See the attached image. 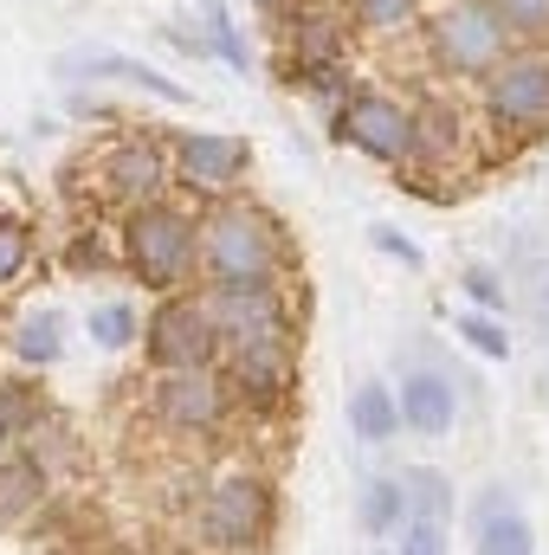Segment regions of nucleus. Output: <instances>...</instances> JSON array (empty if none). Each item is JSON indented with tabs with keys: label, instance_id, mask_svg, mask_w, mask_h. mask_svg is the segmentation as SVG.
<instances>
[{
	"label": "nucleus",
	"instance_id": "nucleus-9",
	"mask_svg": "<svg viewBox=\"0 0 549 555\" xmlns=\"http://www.w3.org/2000/svg\"><path fill=\"white\" fill-rule=\"evenodd\" d=\"M220 382L233 395V408L272 420L291 408L297 395V343H246V349H227L220 356Z\"/></svg>",
	"mask_w": 549,
	"mask_h": 555
},
{
	"label": "nucleus",
	"instance_id": "nucleus-10",
	"mask_svg": "<svg viewBox=\"0 0 549 555\" xmlns=\"http://www.w3.org/2000/svg\"><path fill=\"white\" fill-rule=\"evenodd\" d=\"M485 117H491L498 130H524V137L549 130V52L518 46V52L485 78Z\"/></svg>",
	"mask_w": 549,
	"mask_h": 555
},
{
	"label": "nucleus",
	"instance_id": "nucleus-26",
	"mask_svg": "<svg viewBox=\"0 0 549 555\" xmlns=\"http://www.w3.org/2000/svg\"><path fill=\"white\" fill-rule=\"evenodd\" d=\"M446 330H452L472 356H485V362H511V349H518V343H511V330H505V317L472 310V304H465V310H452V323H446Z\"/></svg>",
	"mask_w": 549,
	"mask_h": 555
},
{
	"label": "nucleus",
	"instance_id": "nucleus-12",
	"mask_svg": "<svg viewBox=\"0 0 549 555\" xmlns=\"http://www.w3.org/2000/svg\"><path fill=\"white\" fill-rule=\"evenodd\" d=\"M207 310H214V330L227 349H246V343H297V317H291V297L284 291H201Z\"/></svg>",
	"mask_w": 549,
	"mask_h": 555
},
{
	"label": "nucleus",
	"instance_id": "nucleus-13",
	"mask_svg": "<svg viewBox=\"0 0 549 555\" xmlns=\"http://www.w3.org/2000/svg\"><path fill=\"white\" fill-rule=\"evenodd\" d=\"M395 408H401V433H413V439H446L459 426V375L446 362H401Z\"/></svg>",
	"mask_w": 549,
	"mask_h": 555
},
{
	"label": "nucleus",
	"instance_id": "nucleus-5",
	"mask_svg": "<svg viewBox=\"0 0 549 555\" xmlns=\"http://www.w3.org/2000/svg\"><path fill=\"white\" fill-rule=\"evenodd\" d=\"M142 356L155 375L168 369H220L227 343L214 330V310L201 291H175V297H155V310L142 317Z\"/></svg>",
	"mask_w": 549,
	"mask_h": 555
},
{
	"label": "nucleus",
	"instance_id": "nucleus-21",
	"mask_svg": "<svg viewBox=\"0 0 549 555\" xmlns=\"http://www.w3.org/2000/svg\"><path fill=\"white\" fill-rule=\"evenodd\" d=\"M349 433L362 439V446H388V439H401V408H395V382H356V395H349Z\"/></svg>",
	"mask_w": 549,
	"mask_h": 555
},
{
	"label": "nucleus",
	"instance_id": "nucleus-23",
	"mask_svg": "<svg viewBox=\"0 0 549 555\" xmlns=\"http://www.w3.org/2000/svg\"><path fill=\"white\" fill-rule=\"evenodd\" d=\"M201 33H207V52H214L227 72L253 78V46H246V33H240V20H233L227 0H201Z\"/></svg>",
	"mask_w": 549,
	"mask_h": 555
},
{
	"label": "nucleus",
	"instance_id": "nucleus-19",
	"mask_svg": "<svg viewBox=\"0 0 549 555\" xmlns=\"http://www.w3.org/2000/svg\"><path fill=\"white\" fill-rule=\"evenodd\" d=\"M356 524L375 537V543H395L401 524H408V485L401 472H369L362 491H356Z\"/></svg>",
	"mask_w": 549,
	"mask_h": 555
},
{
	"label": "nucleus",
	"instance_id": "nucleus-27",
	"mask_svg": "<svg viewBox=\"0 0 549 555\" xmlns=\"http://www.w3.org/2000/svg\"><path fill=\"white\" fill-rule=\"evenodd\" d=\"M284 78L297 85V91H310V98H323L330 111L349 98V65L343 59H291L284 65Z\"/></svg>",
	"mask_w": 549,
	"mask_h": 555
},
{
	"label": "nucleus",
	"instance_id": "nucleus-25",
	"mask_svg": "<svg viewBox=\"0 0 549 555\" xmlns=\"http://www.w3.org/2000/svg\"><path fill=\"white\" fill-rule=\"evenodd\" d=\"M33 259H39V233H33V220L13 214V207H0V291L26 284Z\"/></svg>",
	"mask_w": 549,
	"mask_h": 555
},
{
	"label": "nucleus",
	"instance_id": "nucleus-36",
	"mask_svg": "<svg viewBox=\"0 0 549 555\" xmlns=\"http://www.w3.org/2000/svg\"><path fill=\"white\" fill-rule=\"evenodd\" d=\"M537 304H544V317H549V272H544V284H537Z\"/></svg>",
	"mask_w": 549,
	"mask_h": 555
},
{
	"label": "nucleus",
	"instance_id": "nucleus-31",
	"mask_svg": "<svg viewBox=\"0 0 549 555\" xmlns=\"http://www.w3.org/2000/svg\"><path fill=\"white\" fill-rule=\"evenodd\" d=\"M369 246L382 253V259H395V266H408V272H426V253L413 246L408 233L395 227V220H369Z\"/></svg>",
	"mask_w": 549,
	"mask_h": 555
},
{
	"label": "nucleus",
	"instance_id": "nucleus-28",
	"mask_svg": "<svg viewBox=\"0 0 549 555\" xmlns=\"http://www.w3.org/2000/svg\"><path fill=\"white\" fill-rule=\"evenodd\" d=\"M291 59H349V39H343V20L336 13H310L291 39Z\"/></svg>",
	"mask_w": 549,
	"mask_h": 555
},
{
	"label": "nucleus",
	"instance_id": "nucleus-33",
	"mask_svg": "<svg viewBox=\"0 0 549 555\" xmlns=\"http://www.w3.org/2000/svg\"><path fill=\"white\" fill-rule=\"evenodd\" d=\"M452 524H426V517H408L401 524V537H395V555H446L452 550V537H446Z\"/></svg>",
	"mask_w": 549,
	"mask_h": 555
},
{
	"label": "nucleus",
	"instance_id": "nucleus-30",
	"mask_svg": "<svg viewBox=\"0 0 549 555\" xmlns=\"http://www.w3.org/2000/svg\"><path fill=\"white\" fill-rule=\"evenodd\" d=\"M420 13H426V0H349V20L369 33H408V26H420Z\"/></svg>",
	"mask_w": 549,
	"mask_h": 555
},
{
	"label": "nucleus",
	"instance_id": "nucleus-37",
	"mask_svg": "<svg viewBox=\"0 0 549 555\" xmlns=\"http://www.w3.org/2000/svg\"><path fill=\"white\" fill-rule=\"evenodd\" d=\"M7 452H13V439H7V433H0V459H7Z\"/></svg>",
	"mask_w": 549,
	"mask_h": 555
},
{
	"label": "nucleus",
	"instance_id": "nucleus-24",
	"mask_svg": "<svg viewBox=\"0 0 549 555\" xmlns=\"http://www.w3.org/2000/svg\"><path fill=\"white\" fill-rule=\"evenodd\" d=\"M401 485H408V517H426V524H452L459 517V491H452V478L439 465H408Z\"/></svg>",
	"mask_w": 549,
	"mask_h": 555
},
{
	"label": "nucleus",
	"instance_id": "nucleus-20",
	"mask_svg": "<svg viewBox=\"0 0 549 555\" xmlns=\"http://www.w3.org/2000/svg\"><path fill=\"white\" fill-rule=\"evenodd\" d=\"M459 142H465V117L452 104H439V98L413 104V168H446L459 155Z\"/></svg>",
	"mask_w": 549,
	"mask_h": 555
},
{
	"label": "nucleus",
	"instance_id": "nucleus-3",
	"mask_svg": "<svg viewBox=\"0 0 549 555\" xmlns=\"http://www.w3.org/2000/svg\"><path fill=\"white\" fill-rule=\"evenodd\" d=\"M278 530V485L253 465H233L220 472L207 491H201V511H194V537L207 555H259Z\"/></svg>",
	"mask_w": 549,
	"mask_h": 555
},
{
	"label": "nucleus",
	"instance_id": "nucleus-6",
	"mask_svg": "<svg viewBox=\"0 0 549 555\" xmlns=\"http://www.w3.org/2000/svg\"><path fill=\"white\" fill-rule=\"evenodd\" d=\"M330 137L382 168H413V104L375 85H349V98L330 111Z\"/></svg>",
	"mask_w": 549,
	"mask_h": 555
},
{
	"label": "nucleus",
	"instance_id": "nucleus-2",
	"mask_svg": "<svg viewBox=\"0 0 549 555\" xmlns=\"http://www.w3.org/2000/svg\"><path fill=\"white\" fill-rule=\"evenodd\" d=\"M117 266L137 278L149 297H175L201 284V214L181 201H142L117 220Z\"/></svg>",
	"mask_w": 549,
	"mask_h": 555
},
{
	"label": "nucleus",
	"instance_id": "nucleus-17",
	"mask_svg": "<svg viewBox=\"0 0 549 555\" xmlns=\"http://www.w3.org/2000/svg\"><path fill=\"white\" fill-rule=\"evenodd\" d=\"M46 498H52V465L39 459V446H13L0 459V524H26Z\"/></svg>",
	"mask_w": 549,
	"mask_h": 555
},
{
	"label": "nucleus",
	"instance_id": "nucleus-8",
	"mask_svg": "<svg viewBox=\"0 0 549 555\" xmlns=\"http://www.w3.org/2000/svg\"><path fill=\"white\" fill-rule=\"evenodd\" d=\"M149 414L162 433H181V439H207L233 420V395L220 382V369H168L155 375L149 388Z\"/></svg>",
	"mask_w": 549,
	"mask_h": 555
},
{
	"label": "nucleus",
	"instance_id": "nucleus-7",
	"mask_svg": "<svg viewBox=\"0 0 549 555\" xmlns=\"http://www.w3.org/2000/svg\"><path fill=\"white\" fill-rule=\"evenodd\" d=\"M168 168H175V181H181L188 194L227 201V194H240L246 175H253V142L227 137V130H175Z\"/></svg>",
	"mask_w": 549,
	"mask_h": 555
},
{
	"label": "nucleus",
	"instance_id": "nucleus-1",
	"mask_svg": "<svg viewBox=\"0 0 549 555\" xmlns=\"http://www.w3.org/2000/svg\"><path fill=\"white\" fill-rule=\"evenodd\" d=\"M291 246L259 201L227 194L201 214V291H284Z\"/></svg>",
	"mask_w": 549,
	"mask_h": 555
},
{
	"label": "nucleus",
	"instance_id": "nucleus-39",
	"mask_svg": "<svg viewBox=\"0 0 549 555\" xmlns=\"http://www.w3.org/2000/svg\"><path fill=\"white\" fill-rule=\"evenodd\" d=\"M0 349H7V330H0Z\"/></svg>",
	"mask_w": 549,
	"mask_h": 555
},
{
	"label": "nucleus",
	"instance_id": "nucleus-34",
	"mask_svg": "<svg viewBox=\"0 0 549 555\" xmlns=\"http://www.w3.org/2000/svg\"><path fill=\"white\" fill-rule=\"evenodd\" d=\"M65 266H72V272H111V266H117V253H104L98 227H85V233L65 246Z\"/></svg>",
	"mask_w": 549,
	"mask_h": 555
},
{
	"label": "nucleus",
	"instance_id": "nucleus-29",
	"mask_svg": "<svg viewBox=\"0 0 549 555\" xmlns=\"http://www.w3.org/2000/svg\"><path fill=\"white\" fill-rule=\"evenodd\" d=\"M459 297L472 304V310H491V317H505V304H511V284L498 266H485V259H472V266H459Z\"/></svg>",
	"mask_w": 549,
	"mask_h": 555
},
{
	"label": "nucleus",
	"instance_id": "nucleus-16",
	"mask_svg": "<svg viewBox=\"0 0 549 555\" xmlns=\"http://www.w3.org/2000/svg\"><path fill=\"white\" fill-rule=\"evenodd\" d=\"M7 349L26 375H46L72 356V330H65V310L59 304H26L13 323H7Z\"/></svg>",
	"mask_w": 549,
	"mask_h": 555
},
{
	"label": "nucleus",
	"instance_id": "nucleus-15",
	"mask_svg": "<svg viewBox=\"0 0 549 555\" xmlns=\"http://www.w3.org/2000/svg\"><path fill=\"white\" fill-rule=\"evenodd\" d=\"M472 555H537V524L524 517L511 485H485L472 498Z\"/></svg>",
	"mask_w": 549,
	"mask_h": 555
},
{
	"label": "nucleus",
	"instance_id": "nucleus-32",
	"mask_svg": "<svg viewBox=\"0 0 549 555\" xmlns=\"http://www.w3.org/2000/svg\"><path fill=\"white\" fill-rule=\"evenodd\" d=\"M511 39H549V0H491Z\"/></svg>",
	"mask_w": 549,
	"mask_h": 555
},
{
	"label": "nucleus",
	"instance_id": "nucleus-38",
	"mask_svg": "<svg viewBox=\"0 0 549 555\" xmlns=\"http://www.w3.org/2000/svg\"><path fill=\"white\" fill-rule=\"evenodd\" d=\"M375 555H395V543H375Z\"/></svg>",
	"mask_w": 549,
	"mask_h": 555
},
{
	"label": "nucleus",
	"instance_id": "nucleus-14",
	"mask_svg": "<svg viewBox=\"0 0 549 555\" xmlns=\"http://www.w3.org/2000/svg\"><path fill=\"white\" fill-rule=\"evenodd\" d=\"M52 72H59L65 85H130V91L155 98V104H194V91H188V85L162 78L155 65H142V59H130V52H104V46L59 52V59H52Z\"/></svg>",
	"mask_w": 549,
	"mask_h": 555
},
{
	"label": "nucleus",
	"instance_id": "nucleus-18",
	"mask_svg": "<svg viewBox=\"0 0 549 555\" xmlns=\"http://www.w3.org/2000/svg\"><path fill=\"white\" fill-rule=\"evenodd\" d=\"M52 426V401H46V382L39 375H0V433L13 446H33L39 433Z\"/></svg>",
	"mask_w": 549,
	"mask_h": 555
},
{
	"label": "nucleus",
	"instance_id": "nucleus-4",
	"mask_svg": "<svg viewBox=\"0 0 549 555\" xmlns=\"http://www.w3.org/2000/svg\"><path fill=\"white\" fill-rule=\"evenodd\" d=\"M420 39H426V65L433 72L478 78V85L518 52V39H511V26L498 20L491 0H446L439 13H420Z\"/></svg>",
	"mask_w": 549,
	"mask_h": 555
},
{
	"label": "nucleus",
	"instance_id": "nucleus-35",
	"mask_svg": "<svg viewBox=\"0 0 549 555\" xmlns=\"http://www.w3.org/2000/svg\"><path fill=\"white\" fill-rule=\"evenodd\" d=\"M168 39H175L188 59H214V52H207V33H201V13H194L188 26H168Z\"/></svg>",
	"mask_w": 549,
	"mask_h": 555
},
{
	"label": "nucleus",
	"instance_id": "nucleus-11",
	"mask_svg": "<svg viewBox=\"0 0 549 555\" xmlns=\"http://www.w3.org/2000/svg\"><path fill=\"white\" fill-rule=\"evenodd\" d=\"M168 181H175V168H168V142L149 137V130H124V137H111V149L98 155V188H104L117 207L162 201Z\"/></svg>",
	"mask_w": 549,
	"mask_h": 555
},
{
	"label": "nucleus",
	"instance_id": "nucleus-22",
	"mask_svg": "<svg viewBox=\"0 0 549 555\" xmlns=\"http://www.w3.org/2000/svg\"><path fill=\"white\" fill-rule=\"evenodd\" d=\"M85 336H91V349H104V356L137 349V343H142L137 297H104V304H91V310H85Z\"/></svg>",
	"mask_w": 549,
	"mask_h": 555
}]
</instances>
